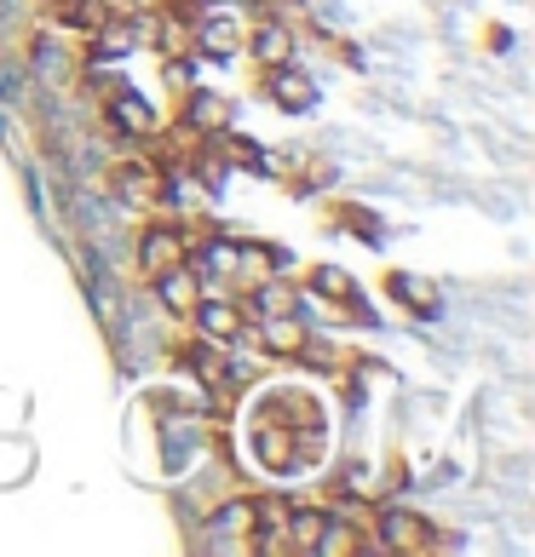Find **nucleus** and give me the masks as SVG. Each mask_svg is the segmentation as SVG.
<instances>
[{"label": "nucleus", "instance_id": "dca6fc26", "mask_svg": "<svg viewBox=\"0 0 535 557\" xmlns=\"http://www.w3.org/2000/svg\"><path fill=\"white\" fill-rule=\"evenodd\" d=\"M29 70H40L47 81H70V75H81V70H75V58H70L64 47H52V40L29 47Z\"/></svg>", "mask_w": 535, "mask_h": 557}, {"label": "nucleus", "instance_id": "f8f14e48", "mask_svg": "<svg viewBox=\"0 0 535 557\" xmlns=\"http://www.w3.org/2000/svg\"><path fill=\"white\" fill-rule=\"evenodd\" d=\"M323 523H328V511H317V506H288V523H282L288 552H317Z\"/></svg>", "mask_w": 535, "mask_h": 557}, {"label": "nucleus", "instance_id": "4468645a", "mask_svg": "<svg viewBox=\"0 0 535 557\" xmlns=\"http://www.w3.org/2000/svg\"><path fill=\"white\" fill-rule=\"evenodd\" d=\"M312 294L317 299H335V305H352L357 299V282L340 271V264H317L312 271Z\"/></svg>", "mask_w": 535, "mask_h": 557}, {"label": "nucleus", "instance_id": "6e6552de", "mask_svg": "<svg viewBox=\"0 0 535 557\" xmlns=\"http://www.w3.org/2000/svg\"><path fill=\"white\" fill-rule=\"evenodd\" d=\"M191 40L202 52H214V58H231L242 47V24H236V12H196V24H191Z\"/></svg>", "mask_w": 535, "mask_h": 557}, {"label": "nucleus", "instance_id": "f3484780", "mask_svg": "<svg viewBox=\"0 0 535 557\" xmlns=\"http://www.w3.org/2000/svg\"><path fill=\"white\" fill-rule=\"evenodd\" d=\"M392 294H403V305H415V311H431V305H438V287H431L426 276H398L392 271Z\"/></svg>", "mask_w": 535, "mask_h": 557}, {"label": "nucleus", "instance_id": "9b49d317", "mask_svg": "<svg viewBox=\"0 0 535 557\" xmlns=\"http://www.w3.org/2000/svg\"><path fill=\"white\" fill-rule=\"evenodd\" d=\"M224 115H231V104H224L219 92H208V87H184V115H179V121H191L196 133H219Z\"/></svg>", "mask_w": 535, "mask_h": 557}, {"label": "nucleus", "instance_id": "f257e3e1", "mask_svg": "<svg viewBox=\"0 0 535 557\" xmlns=\"http://www.w3.org/2000/svg\"><path fill=\"white\" fill-rule=\"evenodd\" d=\"M115 201L138 213H156L168 201V168L161 161H115Z\"/></svg>", "mask_w": 535, "mask_h": 557}, {"label": "nucleus", "instance_id": "7ed1b4c3", "mask_svg": "<svg viewBox=\"0 0 535 557\" xmlns=\"http://www.w3.org/2000/svg\"><path fill=\"white\" fill-rule=\"evenodd\" d=\"M191 322H196V334H202V339H219V345L242 339V327H248L242 305H236V299H219V294H202V299L191 305Z\"/></svg>", "mask_w": 535, "mask_h": 557}, {"label": "nucleus", "instance_id": "f03ea898", "mask_svg": "<svg viewBox=\"0 0 535 557\" xmlns=\"http://www.w3.org/2000/svg\"><path fill=\"white\" fill-rule=\"evenodd\" d=\"M179 259H191V236L179 231V224H150V231L138 236V276L150 282V276H161L168 264H179Z\"/></svg>", "mask_w": 535, "mask_h": 557}, {"label": "nucleus", "instance_id": "ddd939ff", "mask_svg": "<svg viewBox=\"0 0 535 557\" xmlns=\"http://www.w3.org/2000/svg\"><path fill=\"white\" fill-rule=\"evenodd\" d=\"M259 339L277 350V357H300V345H305V322L294 311H282V317H265L259 322Z\"/></svg>", "mask_w": 535, "mask_h": 557}, {"label": "nucleus", "instance_id": "6ab92c4d", "mask_svg": "<svg viewBox=\"0 0 535 557\" xmlns=\"http://www.w3.org/2000/svg\"><path fill=\"white\" fill-rule=\"evenodd\" d=\"M0 17H7V24H24V0H0Z\"/></svg>", "mask_w": 535, "mask_h": 557}, {"label": "nucleus", "instance_id": "39448f33", "mask_svg": "<svg viewBox=\"0 0 535 557\" xmlns=\"http://www.w3.org/2000/svg\"><path fill=\"white\" fill-rule=\"evenodd\" d=\"M380 534V552H431L438 546V534H431V523L426 518H415V511H386V518L375 523Z\"/></svg>", "mask_w": 535, "mask_h": 557}, {"label": "nucleus", "instance_id": "a211bd4d", "mask_svg": "<svg viewBox=\"0 0 535 557\" xmlns=\"http://www.w3.org/2000/svg\"><path fill=\"white\" fill-rule=\"evenodd\" d=\"M254 299H259V311H265V317L294 311V287H282V282H271V276H265V282L254 287Z\"/></svg>", "mask_w": 535, "mask_h": 557}, {"label": "nucleus", "instance_id": "0eeeda50", "mask_svg": "<svg viewBox=\"0 0 535 557\" xmlns=\"http://www.w3.org/2000/svg\"><path fill=\"white\" fill-rule=\"evenodd\" d=\"M214 541L219 546H242V552H254V534H259V500H224L214 511Z\"/></svg>", "mask_w": 535, "mask_h": 557}, {"label": "nucleus", "instance_id": "2eb2a0df", "mask_svg": "<svg viewBox=\"0 0 535 557\" xmlns=\"http://www.w3.org/2000/svg\"><path fill=\"white\" fill-rule=\"evenodd\" d=\"M236 253H242V247H231V242H202L196 247V276H231L236 271Z\"/></svg>", "mask_w": 535, "mask_h": 557}, {"label": "nucleus", "instance_id": "423d86ee", "mask_svg": "<svg viewBox=\"0 0 535 557\" xmlns=\"http://www.w3.org/2000/svg\"><path fill=\"white\" fill-rule=\"evenodd\" d=\"M105 115H110V127H115L121 138H156V133H161L156 110L144 104L138 92H127V87H115V92L105 98Z\"/></svg>", "mask_w": 535, "mask_h": 557}, {"label": "nucleus", "instance_id": "20e7f679", "mask_svg": "<svg viewBox=\"0 0 535 557\" xmlns=\"http://www.w3.org/2000/svg\"><path fill=\"white\" fill-rule=\"evenodd\" d=\"M150 287H156V305H161L168 317H191V305L202 299V276H196L191 259H179V264H168L161 276H150Z\"/></svg>", "mask_w": 535, "mask_h": 557}, {"label": "nucleus", "instance_id": "9d476101", "mask_svg": "<svg viewBox=\"0 0 535 557\" xmlns=\"http://www.w3.org/2000/svg\"><path fill=\"white\" fill-rule=\"evenodd\" d=\"M265 87H271V98L282 110H305L317 98V87H312V75L305 70H294V64H277V70H265Z\"/></svg>", "mask_w": 535, "mask_h": 557}, {"label": "nucleus", "instance_id": "1a4fd4ad", "mask_svg": "<svg viewBox=\"0 0 535 557\" xmlns=\"http://www.w3.org/2000/svg\"><path fill=\"white\" fill-rule=\"evenodd\" d=\"M248 52H254L259 70L294 64V29H288L282 17H265V24H254V35H248Z\"/></svg>", "mask_w": 535, "mask_h": 557}]
</instances>
